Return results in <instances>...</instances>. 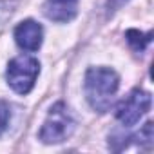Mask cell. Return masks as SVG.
<instances>
[{"mask_svg":"<svg viewBox=\"0 0 154 154\" xmlns=\"http://www.w3.org/2000/svg\"><path fill=\"white\" fill-rule=\"evenodd\" d=\"M136 138H138V143H147V145H150L152 140H154V134H152V122H147V123L143 125V129L136 134Z\"/></svg>","mask_w":154,"mask_h":154,"instance_id":"obj_8","label":"cell"},{"mask_svg":"<svg viewBox=\"0 0 154 154\" xmlns=\"http://www.w3.org/2000/svg\"><path fill=\"white\" fill-rule=\"evenodd\" d=\"M118 87L120 76L116 74V71L109 67H91L85 72V96L89 105L98 112L109 111Z\"/></svg>","mask_w":154,"mask_h":154,"instance_id":"obj_1","label":"cell"},{"mask_svg":"<svg viewBox=\"0 0 154 154\" xmlns=\"http://www.w3.org/2000/svg\"><path fill=\"white\" fill-rule=\"evenodd\" d=\"M15 40L24 51H38L44 40V29L35 20H24L15 29Z\"/></svg>","mask_w":154,"mask_h":154,"instance_id":"obj_5","label":"cell"},{"mask_svg":"<svg viewBox=\"0 0 154 154\" xmlns=\"http://www.w3.org/2000/svg\"><path fill=\"white\" fill-rule=\"evenodd\" d=\"M38 72H40L38 60L33 56L22 54V56H17L9 62L8 71H6V78L15 93L27 94L36 82Z\"/></svg>","mask_w":154,"mask_h":154,"instance_id":"obj_3","label":"cell"},{"mask_svg":"<svg viewBox=\"0 0 154 154\" xmlns=\"http://www.w3.org/2000/svg\"><path fill=\"white\" fill-rule=\"evenodd\" d=\"M150 94L141 91V89H134L125 100H122L116 107V118L122 125L125 127H132L140 122V118L143 114L149 112L150 109Z\"/></svg>","mask_w":154,"mask_h":154,"instance_id":"obj_4","label":"cell"},{"mask_svg":"<svg viewBox=\"0 0 154 154\" xmlns=\"http://www.w3.org/2000/svg\"><path fill=\"white\" fill-rule=\"evenodd\" d=\"M74 131V120L63 102H58L51 107L42 129L40 140L44 143H62L65 141Z\"/></svg>","mask_w":154,"mask_h":154,"instance_id":"obj_2","label":"cell"},{"mask_svg":"<svg viewBox=\"0 0 154 154\" xmlns=\"http://www.w3.org/2000/svg\"><path fill=\"white\" fill-rule=\"evenodd\" d=\"M125 36H127L129 44L132 45V49H136V51H143L145 45L150 42V33L149 35H143V33H140L136 29H129Z\"/></svg>","mask_w":154,"mask_h":154,"instance_id":"obj_7","label":"cell"},{"mask_svg":"<svg viewBox=\"0 0 154 154\" xmlns=\"http://www.w3.org/2000/svg\"><path fill=\"white\" fill-rule=\"evenodd\" d=\"M123 2H127V0H112V6H120V4H123Z\"/></svg>","mask_w":154,"mask_h":154,"instance_id":"obj_10","label":"cell"},{"mask_svg":"<svg viewBox=\"0 0 154 154\" xmlns=\"http://www.w3.org/2000/svg\"><path fill=\"white\" fill-rule=\"evenodd\" d=\"M9 116H11V111H9V105L6 102L0 100V134H2L9 123Z\"/></svg>","mask_w":154,"mask_h":154,"instance_id":"obj_9","label":"cell"},{"mask_svg":"<svg viewBox=\"0 0 154 154\" xmlns=\"http://www.w3.org/2000/svg\"><path fill=\"white\" fill-rule=\"evenodd\" d=\"M78 0H47L44 6V13L49 20L54 22H69L76 17Z\"/></svg>","mask_w":154,"mask_h":154,"instance_id":"obj_6","label":"cell"}]
</instances>
